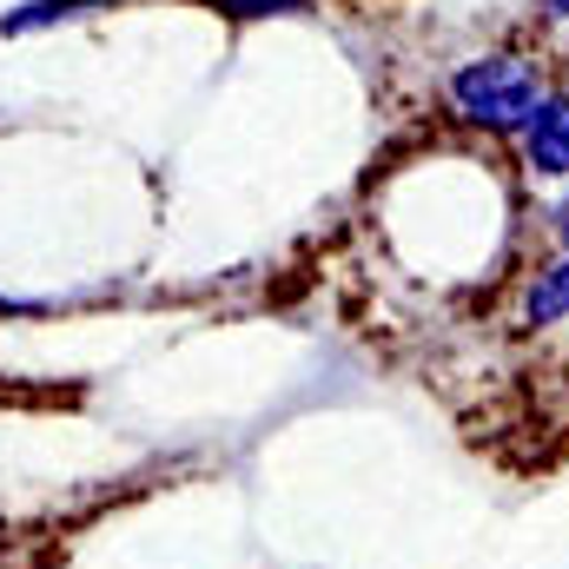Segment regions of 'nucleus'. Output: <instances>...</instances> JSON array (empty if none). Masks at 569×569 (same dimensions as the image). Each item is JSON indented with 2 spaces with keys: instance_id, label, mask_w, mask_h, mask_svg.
<instances>
[{
  "instance_id": "f257e3e1",
  "label": "nucleus",
  "mask_w": 569,
  "mask_h": 569,
  "mask_svg": "<svg viewBox=\"0 0 569 569\" xmlns=\"http://www.w3.org/2000/svg\"><path fill=\"white\" fill-rule=\"evenodd\" d=\"M550 87H557V80H550V67H543L537 53H523V47H483V53H470V60L450 67L443 107H450V120H463L470 133L517 146L523 127H530V113H537V100H543Z\"/></svg>"
},
{
  "instance_id": "f03ea898",
  "label": "nucleus",
  "mask_w": 569,
  "mask_h": 569,
  "mask_svg": "<svg viewBox=\"0 0 569 569\" xmlns=\"http://www.w3.org/2000/svg\"><path fill=\"white\" fill-rule=\"evenodd\" d=\"M517 331H530V338H550V331H563L569 325V259L563 252H543L523 279H517Z\"/></svg>"
},
{
  "instance_id": "7ed1b4c3",
  "label": "nucleus",
  "mask_w": 569,
  "mask_h": 569,
  "mask_svg": "<svg viewBox=\"0 0 569 569\" xmlns=\"http://www.w3.org/2000/svg\"><path fill=\"white\" fill-rule=\"evenodd\" d=\"M113 0H20L0 13V40H20V33H40V27H60V20H87Z\"/></svg>"
},
{
  "instance_id": "20e7f679",
  "label": "nucleus",
  "mask_w": 569,
  "mask_h": 569,
  "mask_svg": "<svg viewBox=\"0 0 569 569\" xmlns=\"http://www.w3.org/2000/svg\"><path fill=\"white\" fill-rule=\"evenodd\" d=\"M219 13H232V20H284V13H311V0H219Z\"/></svg>"
},
{
  "instance_id": "39448f33",
  "label": "nucleus",
  "mask_w": 569,
  "mask_h": 569,
  "mask_svg": "<svg viewBox=\"0 0 569 569\" xmlns=\"http://www.w3.org/2000/svg\"><path fill=\"white\" fill-rule=\"evenodd\" d=\"M537 20H543V27H569V0H543Z\"/></svg>"
},
{
  "instance_id": "423d86ee",
  "label": "nucleus",
  "mask_w": 569,
  "mask_h": 569,
  "mask_svg": "<svg viewBox=\"0 0 569 569\" xmlns=\"http://www.w3.org/2000/svg\"><path fill=\"white\" fill-rule=\"evenodd\" d=\"M13 311H47V305H33V298H0V318H13Z\"/></svg>"
},
{
  "instance_id": "0eeeda50",
  "label": "nucleus",
  "mask_w": 569,
  "mask_h": 569,
  "mask_svg": "<svg viewBox=\"0 0 569 569\" xmlns=\"http://www.w3.org/2000/svg\"><path fill=\"white\" fill-rule=\"evenodd\" d=\"M557 199H563V206H569V186H563V192H557Z\"/></svg>"
},
{
  "instance_id": "6e6552de",
  "label": "nucleus",
  "mask_w": 569,
  "mask_h": 569,
  "mask_svg": "<svg viewBox=\"0 0 569 569\" xmlns=\"http://www.w3.org/2000/svg\"><path fill=\"white\" fill-rule=\"evenodd\" d=\"M563 140H569V120H563Z\"/></svg>"
},
{
  "instance_id": "1a4fd4ad",
  "label": "nucleus",
  "mask_w": 569,
  "mask_h": 569,
  "mask_svg": "<svg viewBox=\"0 0 569 569\" xmlns=\"http://www.w3.org/2000/svg\"><path fill=\"white\" fill-rule=\"evenodd\" d=\"M563 87H569V73H563Z\"/></svg>"
},
{
  "instance_id": "9d476101",
  "label": "nucleus",
  "mask_w": 569,
  "mask_h": 569,
  "mask_svg": "<svg viewBox=\"0 0 569 569\" xmlns=\"http://www.w3.org/2000/svg\"><path fill=\"white\" fill-rule=\"evenodd\" d=\"M563 365H569V351H563Z\"/></svg>"
}]
</instances>
